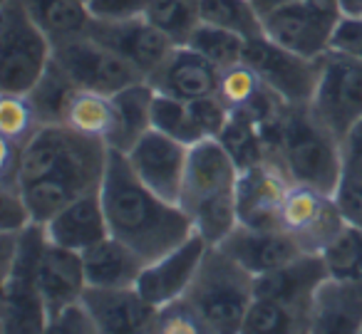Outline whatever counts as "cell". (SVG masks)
Instances as JSON below:
<instances>
[{"label":"cell","instance_id":"17","mask_svg":"<svg viewBox=\"0 0 362 334\" xmlns=\"http://www.w3.org/2000/svg\"><path fill=\"white\" fill-rule=\"evenodd\" d=\"M221 72L223 70H218L202 52L192 50L189 45H176L169 57L146 77V82L161 95L194 102L216 95L221 87Z\"/></svg>","mask_w":362,"mask_h":334},{"label":"cell","instance_id":"18","mask_svg":"<svg viewBox=\"0 0 362 334\" xmlns=\"http://www.w3.org/2000/svg\"><path fill=\"white\" fill-rule=\"evenodd\" d=\"M330 278L325 260L320 253H303L300 258L291 260L288 265L271 270V273L256 275L253 280V294L256 297L278 299L288 307L298 309L310 322V304L317 287Z\"/></svg>","mask_w":362,"mask_h":334},{"label":"cell","instance_id":"22","mask_svg":"<svg viewBox=\"0 0 362 334\" xmlns=\"http://www.w3.org/2000/svg\"><path fill=\"white\" fill-rule=\"evenodd\" d=\"M144 265L146 260L115 235L82 250L87 287H134Z\"/></svg>","mask_w":362,"mask_h":334},{"label":"cell","instance_id":"32","mask_svg":"<svg viewBox=\"0 0 362 334\" xmlns=\"http://www.w3.org/2000/svg\"><path fill=\"white\" fill-rule=\"evenodd\" d=\"M241 332H310L303 312L268 297H253Z\"/></svg>","mask_w":362,"mask_h":334},{"label":"cell","instance_id":"46","mask_svg":"<svg viewBox=\"0 0 362 334\" xmlns=\"http://www.w3.org/2000/svg\"><path fill=\"white\" fill-rule=\"evenodd\" d=\"M82 3H87V0H82Z\"/></svg>","mask_w":362,"mask_h":334},{"label":"cell","instance_id":"13","mask_svg":"<svg viewBox=\"0 0 362 334\" xmlns=\"http://www.w3.org/2000/svg\"><path fill=\"white\" fill-rule=\"evenodd\" d=\"M87 32L95 40L119 52L122 57H127L144 75V80L176 47V42L159 28L151 25L144 16L129 18V20H92Z\"/></svg>","mask_w":362,"mask_h":334},{"label":"cell","instance_id":"26","mask_svg":"<svg viewBox=\"0 0 362 334\" xmlns=\"http://www.w3.org/2000/svg\"><path fill=\"white\" fill-rule=\"evenodd\" d=\"M25 13L45 30L52 45L90 30L92 16L82 0H18Z\"/></svg>","mask_w":362,"mask_h":334},{"label":"cell","instance_id":"37","mask_svg":"<svg viewBox=\"0 0 362 334\" xmlns=\"http://www.w3.org/2000/svg\"><path fill=\"white\" fill-rule=\"evenodd\" d=\"M263 82L258 80V75L246 65V62H238V65L228 67L221 72V87H218V95L223 97L231 109H241L246 107L253 97L261 92Z\"/></svg>","mask_w":362,"mask_h":334},{"label":"cell","instance_id":"10","mask_svg":"<svg viewBox=\"0 0 362 334\" xmlns=\"http://www.w3.org/2000/svg\"><path fill=\"white\" fill-rule=\"evenodd\" d=\"M243 62L258 75V80L278 95L288 107H305L313 102L320 75V57L310 60L261 35L246 40Z\"/></svg>","mask_w":362,"mask_h":334},{"label":"cell","instance_id":"11","mask_svg":"<svg viewBox=\"0 0 362 334\" xmlns=\"http://www.w3.org/2000/svg\"><path fill=\"white\" fill-rule=\"evenodd\" d=\"M189 149L192 146L181 144L156 129H149L124 156L132 171L141 179V184H146L169 203H179L189 164Z\"/></svg>","mask_w":362,"mask_h":334},{"label":"cell","instance_id":"16","mask_svg":"<svg viewBox=\"0 0 362 334\" xmlns=\"http://www.w3.org/2000/svg\"><path fill=\"white\" fill-rule=\"evenodd\" d=\"M223 253H228L238 265L253 275L271 273V270L288 265L310 250L286 228H248L238 223L226 238L218 243Z\"/></svg>","mask_w":362,"mask_h":334},{"label":"cell","instance_id":"5","mask_svg":"<svg viewBox=\"0 0 362 334\" xmlns=\"http://www.w3.org/2000/svg\"><path fill=\"white\" fill-rule=\"evenodd\" d=\"M256 275L238 265L218 245H211L187 294L181 297L199 332H241L253 302Z\"/></svg>","mask_w":362,"mask_h":334},{"label":"cell","instance_id":"36","mask_svg":"<svg viewBox=\"0 0 362 334\" xmlns=\"http://www.w3.org/2000/svg\"><path fill=\"white\" fill-rule=\"evenodd\" d=\"M332 198H335L345 223L362 228V159H345L342 179Z\"/></svg>","mask_w":362,"mask_h":334},{"label":"cell","instance_id":"40","mask_svg":"<svg viewBox=\"0 0 362 334\" xmlns=\"http://www.w3.org/2000/svg\"><path fill=\"white\" fill-rule=\"evenodd\" d=\"M47 332H97V324L80 297L77 302L65 304L60 312L52 314L47 322Z\"/></svg>","mask_w":362,"mask_h":334},{"label":"cell","instance_id":"44","mask_svg":"<svg viewBox=\"0 0 362 334\" xmlns=\"http://www.w3.org/2000/svg\"><path fill=\"white\" fill-rule=\"evenodd\" d=\"M253 8H256L258 13H261V18L266 16V13L276 11L278 6H283V3H288V0H251Z\"/></svg>","mask_w":362,"mask_h":334},{"label":"cell","instance_id":"31","mask_svg":"<svg viewBox=\"0 0 362 334\" xmlns=\"http://www.w3.org/2000/svg\"><path fill=\"white\" fill-rule=\"evenodd\" d=\"M184 45L202 52V55L206 57V60H211L218 70H228V67L243 62L246 40H243L241 35H236V32H228V30H223V28L211 25V23L199 20Z\"/></svg>","mask_w":362,"mask_h":334},{"label":"cell","instance_id":"9","mask_svg":"<svg viewBox=\"0 0 362 334\" xmlns=\"http://www.w3.org/2000/svg\"><path fill=\"white\" fill-rule=\"evenodd\" d=\"M340 18L337 0H288L263 16V30L278 45L317 60L330 50Z\"/></svg>","mask_w":362,"mask_h":334},{"label":"cell","instance_id":"4","mask_svg":"<svg viewBox=\"0 0 362 334\" xmlns=\"http://www.w3.org/2000/svg\"><path fill=\"white\" fill-rule=\"evenodd\" d=\"M266 156L291 184L327 196L335 193L345 169L340 139L317 121L310 105L286 107L276 134L266 146Z\"/></svg>","mask_w":362,"mask_h":334},{"label":"cell","instance_id":"19","mask_svg":"<svg viewBox=\"0 0 362 334\" xmlns=\"http://www.w3.org/2000/svg\"><path fill=\"white\" fill-rule=\"evenodd\" d=\"M82 302L97 332H156L159 307L144 299L136 287H85Z\"/></svg>","mask_w":362,"mask_h":334},{"label":"cell","instance_id":"43","mask_svg":"<svg viewBox=\"0 0 362 334\" xmlns=\"http://www.w3.org/2000/svg\"><path fill=\"white\" fill-rule=\"evenodd\" d=\"M340 13L347 18H362V0H337Z\"/></svg>","mask_w":362,"mask_h":334},{"label":"cell","instance_id":"28","mask_svg":"<svg viewBox=\"0 0 362 334\" xmlns=\"http://www.w3.org/2000/svg\"><path fill=\"white\" fill-rule=\"evenodd\" d=\"M199 20L211 23L228 32H236L243 40L266 35L261 13L253 8L251 0H197Z\"/></svg>","mask_w":362,"mask_h":334},{"label":"cell","instance_id":"27","mask_svg":"<svg viewBox=\"0 0 362 334\" xmlns=\"http://www.w3.org/2000/svg\"><path fill=\"white\" fill-rule=\"evenodd\" d=\"M77 92H80V87L52 60L37 80V85L25 97L30 102L33 112H35L37 124H65L67 109H70Z\"/></svg>","mask_w":362,"mask_h":334},{"label":"cell","instance_id":"7","mask_svg":"<svg viewBox=\"0 0 362 334\" xmlns=\"http://www.w3.org/2000/svg\"><path fill=\"white\" fill-rule=\"evenodd\" d=\"M52 60L67 72L82 92L115 97L117 92L144 80L139 70L127 57L95 40L90 32L72 35L52 45Z\"/></svg>","mask_w":362,"mask_h":334},{"label":"cell","instance_id":"45","mask_svg":"<svg viewBox=\"0 0 362 334\" xmlns=\"http://www.w3.org/2000/svg\"><path fill=\"white\" fill-rule=\"evenodd\" d=\"M357 287H360V290H362V282H360V285H357Z\"/></svg>","mask_w":362,"mask_h":334},{"label":"cell","instance_id":"20","mask_svg":"<svg viewBox=\"0 0 362 334\" xmlns=\"http://www.w3.org/2000/svg\"><path fill=\"white\" fill-rule=\"evenodd\" d=\"M35 285L40 290L42 299L47 304V314L60 312L65 304L77 302L87 287L85 268H82V253L62 245L52 243L47 238V245L42 250V258L35 268ZM50 322V319H47Z\"/></svg>","mask_w":362,"mask_h":334},{"label":"cell","instance_id":"30","mask_svg":"<svg viewBox=\"0 0 362 334\" xmlns=\"http://www.w3.org/2000/svg\"><path fill=\"white\" fill-rule=\"evenodd\" d=\"M151 129L161 131V134L171 136V139L187 146H194L202 139H206L197 117H194L192 105L184 100H176V97L161 95V92H156L154 105H151Z\"/></svg>","mask_w":362,"mask_h":334},{"label":"cell","instance_id":"14","mask_svg":"<svg viewBox=\"0 0 362 334\" xmlns=\"http://www.w3.org/2000/svg\"><path fill=\"white\" fill-rule=\"evenodd\" d=\"M291 181L271 161L241 171L238 179V223L248 228H283V203Z\"/></svg>","mask_w":362,"mask_h":334},{"label":"cell","instance_id":"3","mask_svg":"<svg viewBox=\"0 0 362 334\" xmlns=\"http://www.w3.org/2000/svg\"><path fill=\"white\" fill-rule=\"evenodd\" d=\"M238 179L241 169L218 139H202L189 149L179 205L209 245H218L238 225Z\"/></svg>","mask_w":362,"mask_h":334},{"label":"cell","instance_id":"24","mask_svg":"<svg viewBox=\"0 0 362 334\" xmlns=\"http://www.w3.org/2000/svg\"><path fill=\"white\" fill-rule=\"evenodd\" d=\"M47 304L35 280L25 275H6L0 294V329L13 332H47Z\"/></svg>","mask_w":362,"mask_h":334},{"label":"cell","instance_id":"34","mask_svg":"<svg viewBox=\"0 0 362 334\" xmlns=\"http://www.w3.org/2000/svg\"><path fill=\"white\" fill-rule=\"evenodd\" d=\"M65 124H70L72 129H77V131H85V134L107 139L112 124H115V107H112V97L80 90L75 95V100H72L70 109H67Z\"/></svg>","mask_w":362,"mask_h":334},{"label":"cell","instance_id":"1","mask_svg":"<svg viewBox=\"0 0 362 334\" xmlns=\"http://www.w3.org/2000/svg\"><path fill=\"white\" fill-rule=\"evenodd\" d=\"M110 146L100 136L70 124H40L23 144L16 186L21 189L33 223L45 225L77 196L100 191Z\"/></svg>","mask_w":362,"mask_h":334},{"label":"cell","instance_id":"6","mask_svg":"<svg viewBox=\"0 0 362 334\" xmlns=\"http://www.w3.org/2000/svg\"><path fill=\"white\" fill-rule=\"evenodd\" d=\"M52 62V40L18 0L0 3V95L25 97Z\"/></svg>","mask_w":362,"mask_h":334},{"label":"cell","instance_id":"41","mask_svg":"<svg viewBox=\"0 0 362 334\" xmlns=\"http://www.w3.org/2000/svg\"><path fill=\"white\" fill-rule=\"evenodd\" d=\"M92 20H129L144 16L146 0H87Z\"/></svg>","mask_w":362,"mask_h":334},{"label":"cell","instance_id":"2","mask_svg":"<svg viewBox=\"0 0 362 334\" xmlns=\"http://www.w3.org/2000/svg\"><path fill=\"white\" fill-rule=\"evenodd\" d=\"M100 196L110 235L129 245L146 263L166 255L197 233L179 203H169L141 184L124 151L110 149Z\"/></svg>","mask_w":362,"mask_h":334},{"label":"cell","instance_id":"35","mask_svg":"<svg viewBox=\"0 0 362 334\" xmlns=\"http://www.w3.org/2000/svg\"><path fill=\"white\" fill-rule=\"evenodd\" d=\"M37 126L40 124H37V117L28 97L3 95V100H0V134H3V141L23 146Z\"/></svg>","mask_w":362,"mask_h":334},{"label":"cell","instance_id":"39","mask_svg":"<svg viewBox=\"0 0 362 334\" xmlns=\"http://www.w3.org/2000/svg\"><path fill=\"white\" fill-rule=\"evenodd\" d=\"M30 223L33 215L21 189L0 186V233H21Z\"/></svg>","mask_w":362,"mask_h":334},{"label":"cell","instance_id":"8","mask_svg":"<svg viewBox=\"0 0 362 334\" xmlns=\"http://www.w3.org/2000/svg\"><path fill=\"white\" fill-rule=\"evenodd\" d=\"M313 114L337 139L362 117V57L327 50L320 57V75L310 102Z\"/></svg>","mask_w":362,"mask_h":334},{"label":"cell","instance_id":"25","mask_svg":"<svg viewBox=\"0 0 362 334\" xmlns=\"http://www.w3.org/2000/svg\"><path fill=\"white\" fill-rule=\"evenodd\" d=\"M156 90L146 80L127 87L112 97L115 107V124L107 134V146L117 151H129L146 131L151 129V105Z\"/></svg>","mask_w":362,"mask_h":334},{"label":"cell","instance_id":"42","mask_svg":"<svg viewBox=\"0 0 362 334\" xmlns=\"http://www.w3.org/2000/svg\"><path fill=\"white\" fill-rule=\"evenodd\" d=\"M342 156L345 159H362V117L350 126L342 139Z\"/></svg>","mask_w":362,"mask_h":334},{"label":"cell","instance_id":"38","mask_svg":"<svg viewBox=\"0 0 362 334\" xmlns=\"http://www.w3.org/2000/svg\"><path fill=\"white\" fill-rule=\"evenodd\" d=\"M192 105V112L197 117L199 126H202L204 136L206 139H218L221 131L226 129L228 119H231V107L223 102V97L218 95H209V97H202V100H194L189 102Z\"/></svg>","mask_w":362,"mask_h":334},{"label":"cell","instance_id":"15","mask_svg":"<svg viewBox=\"0 0 362 334\" xmlns=\"http://www.w3.org/2000/svg\"><path fill=\"white\" fill-rule=\"evenodd\" d=\"M342 225L345 218L332 196L291 184L283 203V228L291 230L303 248L320 253Z\"/></svg>","mask_w":362,"mask_h":334},{"label":"cell","instance_id":"23","mask_svg":"<svg viewBox=\"0 0 362 334\" xmlns=\"http://www.w3.org/2000/svg\"><path fill=\"white\" fill-rule=\"evenodd\" d=\"M310 332H362V290L327 278L313 297Z\"/></svg>","mask_w":362,"mask_h":334},{"label":"cell","instance_id":"21","mask_svg":"<svg viewBox=\"0 0 362 334\" xmlns=\"http://www.w3.org/2000/svg\"><path fill=\"white\" fill-rule=\"evenodd\" d=\"M45 233L52 243L62 245V248L77 250V253H82V250L105 240L110 235V225H107L100 191H90V193L77 196L65 208L57 210L45 223Z\"/></svg>","mask_w":362,"mask_h":334},{"label":"cell","instance_id":"12","mask_svg":"<svg viewBox=\"0 0 362 334\" xmlns=\"http://www.w3.org/2000/svg\"><path fill=\"white\" fill-rule=\"evenodd\" d=\"M209 248L206 238L199 233L189 235L181 245L169 250L161 258L151 260L144 265L139 280L134 287L149 299L154 307H164L187 294L189 285L194 282L199 268H202L204 258H206Z\"/></svg>","mask_w":362,"mask_h":334},{"label":"cell","instance_id":"33","mask_svg":"<svg viewBox=\"0 0 362 334\" xmlns=\"http://www.w3.org/2000/svg\"><path fill=\"white\" fill-rule=\"evenodd\" d=\"M144 18L176 45H184L199 23V6L197 0H146Z\"/></svg>","mask_w":362,"mask_h":334},{"label":"cell","instance_id":"29","mask_svg":"<svg viewBox=\"0 0 362 334\" xmlns=\"http://www.w3.org/2000/svg\"><path fill=\"white\" fill-rule=\"evenodd\" d=\"M327 275L340 282H362V228L345 223L320 250Z\"/></svg>","mask_w":362,"mask_h":334}]
</instances>
